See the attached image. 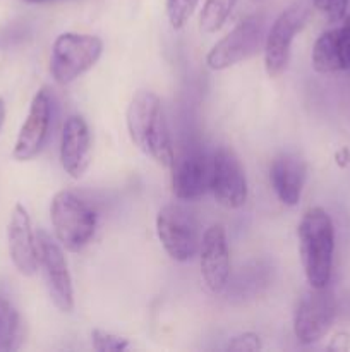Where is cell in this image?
Segmentation results:
<instances>
[{
	"label": "cell",
	"instance_id": "9",
	"mask_svg": "<svg viewBox=\"0 0 350 352\" xmlns=\"http://www.w3.org/2000/svg\"><path fill=\"white\" fill-rule=\"evenodd\" d=\"M209 189L216 201L225 208L237 210L246 205L249 195L246 170L235 151L230 148H218L213 155Z\"/></svg>",
	"mask_w": 350,
	"mask_h": 352
},
{
	"label": "cell",
	"instance_id": "15",
	"mask_svg": "<svg viewBox=\"0 0 350 352\" xmlns=\"http://www.w3.org/2000/svg\"><path fill=\"white\" fill-rule=\"evenodd\" d=\"M91 133L81 116H69L62 126L60 164L65 174L72 179H81L91 164Z\"/></svg>",
	"mask_w": 350,
	"mask_h": 352
},
{
	"label": "cell",
	"instance_id": "21",
	"mask_svg": "<svg viewBox=\"0 0 350 352\" xmlns=\"http://www.w3.org/2000/svg\"><path fill=\"white\" fill-rule=\"evenodd\" d=\"M91 344L93 349L98 352H122L129 349V340L100 329L91 332Z\"/></svg>",
	"mask_w": 350,
	"mask_h": 352
},
{
	"label": "cell",
	"instance_id": "25",
	"mask_svg": "<svg viewBox=\"0 0 350 352\" xmlns=\"http://www.w3.org/2000/svg\"><path fill=\"white\" fill-rule=\"evenodd\" d=\"M335 162L338 167H342V168L349 167L350 165V150L349 148H345V146L340 148V150L335 153Z\"/></svg>",
	"mask_w": 350,
	"mask_h": 352
},
{
	"label": "cell",
	"instance_id": "1",
	"mask_svg": "<svg viewBox=\"0 0 350 352\" xmlns=\"http://www.w3.org/2000/svg\"><path fill=\"white\" fill-rule=\"evenodd\" d=\"M126 126L130 141L146 157L161 167L174 164V148L163 116L161 100L150 89H139L130 98L126 112Z\"/></svg>",
	"mask_w": 350,
	"mask_h": 352
},
{
	"label": "cell",
	"instance_id": "16",
	"mask_svg": "<svg viewBox=\"0 0 350 352\" xmlns=\"http://www.w3.org/2000/svg\"><path fill=\"white\" fill-rule=\"evenodd\" d=\"M312 67L321 74L350 71V24L325 31L312 47Z\"/></svg>",
	"mask_w": 350,
	"mask_h": 352
},
{
	"label": "cell",
	"instance_id": "13",
	"mask_svg": "<svg viewBox=\"0 0 350 352\" xmlns=\"http://www.w3.org/2000/svg\"><path fill=\"white\" fill-rule=\"evenodd\" d=\"M7 243H9L10 260L16 270L24 277L36 274L40 267L36 236L31 227L30 213L21 203H17L10 213L9 226H7Z\"/></svg>",
	"mask_w": 350,
	"mask_h": 352
},
{
	"label": "cell",
	"instance_id": "8",
	"mask_svg": "<svg viewBox=\"0 0 350 352\" xmlns=\"http://www.w3.org/2000/svg\"><path fill=\"white\" fill-rule=\"evenodd\" d=\"M307 16V6L297 2L280 12V16L270 26L264 40V67L270 78H278L287 69L292 41L305 24Z\"/></svg>",
	"mask_w": 350,
	"mask_h": 352
},
{
	"label": "cell",
	"instance_id": "5",
	"mask_svg": "<svg viewBox=\"0 0 350 352\" xmlns=\"http://www.w3.org/2000/svg\"><path fill=\"white\" fill-rule=\"evenodd\" d=\"M266 16L254 12L240 21L229 34L222 38L206 55V65L211 71H225L247 60L264 47L266 40Z\"/></svg>",
	"mask_w": 350,
	"mask_h": 352
},
{
	"label": "cell",
	"instance_id": "17",
	"mask_svg": "<svg viewBox=\"0 0 350 352\" xmlns=\"http://www.w3.org/2000/svg\"><path fill=\"white\" fill-rule=\"evenodd\" d=\"M307 167L304 160L294 153H281L270 165V182L275 195L283 205H299L305 184Z\"/></svg>",
	"mask_w": 350,
	"mask_h": 352
},
{
	"label": "cell",
	"instance_id": "12",
	"mask_svg": "<svg viewBox=\"0 0 350 352\" xmlns=\"http://www.w3.org/2000/svg\"><path fill=\"white\" fill-rule=\"evenodd\" d=\"M199 267L206 287L211 292H222L230 277V250L223 226L213 223L202 234L199 244Z\"/></svg>",
	"mask_w": 350,
	"mask_h": 352
},
{
	"label": "cell",
	"instance_id": "19",
	"mask_svg": "<svg viewBox=\"0 0 350 352\" xmlns=\"http://www.w3.org/2000/svg\"><path fill=\"white\" fill-rule=\"evenodd\" d=\"M237 0H206L199 16V30L202 33H215L232 14Z\"/></svg>",
	"mask_w": 350,
	"mask_h": 352
},
{
	"label": "cell",
	"instance_id": "6",
	"mask_svg": "<svg viewBox=\"0 0 350 352\" xmlns=\"http://www.w3.org/2000/svg\"><path fill=\"white\" fill-rule=\"evenodd\" d=\"M156 234L168 256L178 263L192 260L199 251L198 220L178 203H168L158 212Z\"/></svg>",
	"mask_w": 350,
	"mask_h": 352
},
{
	"label": "cell",
	"instance_id": "18",
	"mask_svg": "<svg viewBox=\"0 0 350 352\" xmlns=\"http://www.w3.org/2000/svg\"><path fill=\"white\" fill-rule=\"evenodd\" d=\"M21 333L23 325L19 311L5 296H0V352L16 349L19 346Z\"/></svg>",
	"mask_w": 350,
	"mask_h": 352
},
{
	"label": "cell",
	"instance_id": "10",
	"mask_svg": "<svg viewBox=\"0 0 350 352\" xmlns=\"http://www.w3.org/2000/svg\"><path fill=\"white\" fill-rule=\"evenodd\" d=\"M36 243L50 299L58 311L71 313L74 309V289L64 251L60 244L55 243L45 230H38Z\"/></svg>",
	"mask_w": 350,
	"mask_h": 352
},
{
	"label": "cell",
	"instance_id": "2",
	"mask_svg": "<svg viewBox=\"0 0 350 352\" xmlns=\"http://www.w3.org/2000/svg\"><path fill=\"white\" fill-rule=\"evenodd\" d=\"M297 236L307 284L314 289L328 287L335 254V226L331 217L321 206L309 208L299 222Z\"/></svg>",
	"mask_w": 350,
	"mask_h": 352
},
{
	"label": "cell",
	"instance_id": "14",
	"mask_svg": "<svg viewBox=\"0 0 350 352\" xmlns=\"http://www.w3.org/2000/svg\"><path fill=\"white\" fill-rule=\"evenodd\" d=\"M172 191L182 201H192L209 189L211 162L206 160L201 150H187L174 157L172 164Z\"/></svg>",
	"mask_w": 350,
	"mask_h": 352
},
{
	"label": "cell",
	"instance_id": "28",
	"mask_svg": "<svg viewBox=\"0 0 350 352\" xmlns=\"http://www.w3.org/2000/svg\"><path fill=\"white\" fill-rule=\"evenodd\" d=\"M345 23H349V24H350V16L347 17V19H345Z\"/></svg>",
	"mask_w": 350,
	"mask_h": 352
},
{
	"label": "cell",
	"instance_id": "3",
	"mask_svg": "<svg viewBox=\"0 0 350 352\" xmlns=\"http://www.w3.org/2000/svg\"><path fill=\"white\" fill-rule=\"evenodd\" d=\"M50 220L58 244L79 253L96 232V213L72 191H58L50 203Z\"/></svg>",
	"mask_w": 350,
	"mask_h": 352
},
{
	"label": "cell",
	"instance_id": "20",
	"mask_svg": "<svg viewBox=\"0 0 350 352\" xmlns=\"http://www.w3.org/2000/svg\"><path fill=\"white\" fill-rule=\"evenodd\" d=\"M199 0H165L168 23L174 30H182L194 14Z\"/></svg>",
	"mask_w": 350,
	"mask_h": 352
},
{
	"label": "cell",
	"instance_id": "27",
	"mask_svg": "<svg viewBox=\"0 0 350 352\" xmlns=\"http://www.w3.org/2000/svg\"><path fill=\"white\" fill-rule=\"evenodd\" d=\"M27 3H47V2H54V0H24Z\"/></svg>",
	"mask_w": 350,
	"mask_h": 352
},
{
	"label": "cell",
	"instance_id": "23",
	"mask_svg": "<svg viewBox=\"0 0 350 352\" xmlns=\"http://www.w3.org/2000/svg\"><path fill=\"white\" fill-rule=\"evenodd\" d=\"M230 351H239V352H256L263 349V342H261V337L254 332H244L239 336L233 337L229 342Z\"/></svg>",
	"mask_w": 350,
	"mask_h": 352
},
{
	"label": "cell",
	"instance_id": "4",
	"mask_svg": "<svg viewBox=\"0 0 350 352\" xmlns=\"http://www.w3.org/2000/svg\"><path fill=\"white\" fill-rule=\"evenodd\" d=\"M103 54L102 38L95 34L67 33L58 34L50 55L51 78L58 85H69L88 72Z\"/></svg>",
	"mask_w": 350,
	"mask_h": 352
},
{
	"label": "cell",
	"instance_id": "22",
	"mask_svg": "<svg viewBox=\"0 0 350 352\" xmlns=\"http://www.w3.org/2000/svg\"><path fill=\"white\" fill-rule=\"evenodd\" d=\"M312 3L326 17L328 23L343 21L349 9V0H312Z\"/></svg>",
	"mask_w": 350,
	"mask_h": 352
},
{
	"label": "cell",
	"instance_id": "7",
	"mask_svg": "<svg viewBox=\"0 0 350 352\" xmlns=\"http://www.w3.org/2000/svg\"><path fill=\"white\" fill-rule=\"evenodd\" d=\"M336 316V301L328 287L305 292L299 299L294 311L295 339L304 346L321 340L331 329Z\"/></svg>",
	"mask_w": 350,
	"mask_h": 352
},
{
	"label": "cell",
	"instance_id": "24",
	"mask_svg": "<svg viewBox=\"0 0 350 352\" xmlns=\"http://www.w3.org/2000/svg\"><path fill=\"white\" fill-rule=\"evenodd\" d=\"M349 347H350V336H349V333L338 332L331 339L328 349L329 351H336V352H343V351H349Z\"/></svg>",
	"mask_w": 350,
	"mask_h": 352
},
{
	"label": "cell",
	"instance_id": "11",
	"mask_svg": "<svg viewBox=\"0 0 350 352\" xmlns=\"http://www.w3.org/2000/svg\"><path fill=\"white\" fill-rule=\"evenodd\" d=\"M51 124V96L47 88H41L33 96L26 120L17 134L12 157L17 162H27L36 157L45 146Z\"/></svg>",
	"mask_w": 350,
	"mask_h": 352
},
{
	"label": "cell",
	"instance_id": "26",
	"mask_svg": "<svg viewBox=\"0 0 350 352\" xmlns=\"http://www.w3.org/2000/svg\"><path fill=\"white\" fill-rule=\"evenodd\" d=\"M3 120H5V103L0 98V129H2L3 126Z\"/></svg>",
	"mask_w": 350,
	"mask_h": 352
}]
</instances>
